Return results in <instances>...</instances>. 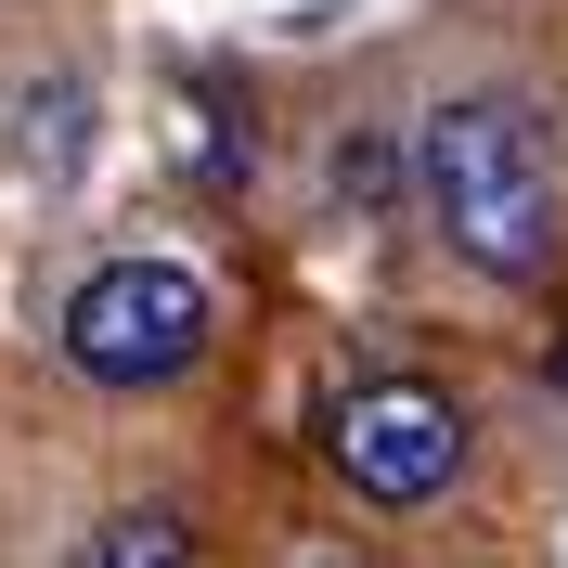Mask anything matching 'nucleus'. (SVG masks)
<instances>
[{
    "mask_svg": "<svg viewBox=\"0 0 568 568\" xmlns=\"http://www.w3.org/2000/svg\"><path fill=\"white\" fill-rule=\"evenodd\" d=\"M414 207L465 272H491V284L556 272V246H568L556 142H542V116L517 91H453V104L414 116Z\"/></svg>",
    "mask_w": 568,
    "mask_h": 568,
    "instance_id": "nucleus-1",
    "label": "nucleus"
},
{
    "mask_svg": "<svg viewBox=\"0 0 568 568\" xmlns=\"http://www.w3.org/2000/svg\"><path fill=\"white\" fill-rule=\"evenodd\" d=\"M220 336V297L207 272H181V258H104V272H78L65 284V311H52V349H65V375H91V388L116 400H155L181 388L194 362H207Z\"/></svg>",
    "mask_w": 568,
    "mask_h": 568,
    "instance_id": "nucleus-2",
    "label": "nucleus"
},
{
    "mask_svg": "<svg viewBox=\"0 0 568 568\" xmlns=\"http://www.w3.org/2000/svg\"><path fill=\"white\" fill-rule=\"evenodd\" d=\"M478 453V414H465L439 375H349V388L323 400V465H336V491L362 504H439Z\"/></svg>",
    "mask_w": 568,
    "mask_h": 568,
    "instance_id": "nucleus-3",
    "label": "nucleus"
},
{
    "mask_svg": "<svg viewBox=\"0 0 568 568\" xmlns=\"http://www.w3.org/2000/svg\"><path fill=\"white\" fill-rule=\"evenodd\" d=\"M91 568H207V556L181 530V504H116L104 530H91Z\"/></svg>",
    "mask_w": 568,
    "mask_h": 568,
    "instance_id": "nucleus-4",
    "label": "nucleus"
},
{
    "mask_svg": "<svg viewBox=\"0 0 568 568\" xmlns=\"http://www.w3.org/2000/svg\"><path fill=\"white\" fill-rule=\"evenodd\" d=\"M542 375H556V400H568V336H556V362H542Z\"/></svg>",
    "mask_w": 568,
    "mask_h": 568,
    "instance_id": "nucleus-5",
    "label": "nucleus"
}]
</instances>
